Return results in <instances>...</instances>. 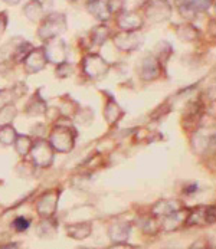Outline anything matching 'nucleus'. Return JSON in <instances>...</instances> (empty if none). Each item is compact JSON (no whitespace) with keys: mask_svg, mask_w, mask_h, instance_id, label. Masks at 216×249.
<instances>
[{"mask_svg":"<svg viewBox=\"0 0 216 249\" xmlns=\"http://www.w3.org/2000/svg\"><path fill=\"white\" fill-rule=\"evenodd\" d=\"M202 112H203V107L200 101H190L183 109V127L189 130L198 125L202 118Z\"/></svg>","mask_w":216,"mask_h":249,"instance_id":"nucleus-1","label":"nucleus"},{"mask_svg":"<svg viewBox=\"0 0 216 249\" xmlns=\"http://www.w3.org/2000/svg\"><path fill=\"white\" fill-rule=\"evenodd\" d=\"M211 4H212V0H181V3L179 4V10L184 18L192 19L196 16L198 12L206 10Z\"/></svg>","mask_w":216,"mask_h":249,"instance_id":"nucleus-2","label":"nucleus"},{"mask_svg":"<svg viewBox=\"0 0 216 249\" xmlns=\"http://www.w3.org/2000/svg\"><path fill=\"white\" fill-rule=\"evenodd\" d=\"M179 211H181V203L179 200H163V202H159L153 209L154 213L162 214V216H170Z\"/></svg>","mask_w":216,"mask_h":249,"instance_id":"nucleus-3","label":"nucleus"},{"mask_svg":"<svg viewBox=\"0 0 216 249\" xmlns=\"http://www.w3.org/2000/svg\"><path fill=\"white\" fill-rule=\"evenodd\" d=\"M128 233H130V226L126 223H118L111 229V238L114 241H120V242L126 241L128 238Z\"/></svg>","mask_w":216,"mask_h":249,"instance_id":"nucleus-4","label":"nucleus"},{"mask_svg":"<svg viewBox=\"0 0 216 249\" xmlns=\"http://www.w3.org/2000/svg\"><path fill=\"white\" fill-rule=\"evenodd\" d=\"M143 68V76L147 78V79H153V78H156L159 75V64L156 62L154 58L145 59Z\"/></svg>","mask_w":216,"mask_h":249,"instance_id":"nucleus-5","label":"nucleus"},{"mask_svg":"<svg viewBox=\"0 0 216 249\" xmlns=\"http://www.w3.org/2000/svg\"><path fill=\"white\" fill-rule=\"evenodd\" d=\"M216 222V206L205 208V223H215Z\"/></svg>","mask_w":216,"mask_h":249,"instance_id":"nucleus-6","label":"nucleus"},{"mask_svg":"<svg viewBox=\"0 0 216 249\" xmlns=\"http://www.w3.org/2000/svg\"><path fill=\"white\" fill-rule=\"evenodd\" d=\"M13 226H15L19 232H22V231H26V229H28L29 222H28L25 217H18V219L13 222Z\"/></svg>","mask_w":216,"mask_h":249,"instance_id":"nucleus-7","label":"nucleus"},{"mask_svg":"<svg viewBox=\"0 0 216 249\" xmlns=\"http://www.w3.org/2000/svg\"><path fill=\"white\" fill-rule=\"evenodd\" d=\"M111 249H136V248H133V247H128V245H115L114 248H111Z\"/></svg>","mask_w":216,"mask_h":249,"instance_id":"nucleus-8","label":"nucleus"}]
</instances>
